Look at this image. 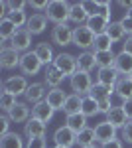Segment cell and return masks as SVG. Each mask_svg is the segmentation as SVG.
<instances>
[{
    "label": "cell",
    "mask_w": 132,
    "mask_h": 148,
    "mask_svg": "<svg viewBox=\"0 0 132 148\" xmlns=\"http://www.w3.org/2000/svg\"><path fill=\"white\" fill-rule=\"evenodd\" d=\"M109 24H110V18H107L105 14H95V16H91V18L87 20V26L93 30V34H95V36L107 34Z\"/></svg>",
    "instance_id": "e0dca14e"
},
{
    "label": "cell",
    "mask_w": 132,
    "mask_h": 148,
    "mask_svg": "<svg viewBox=\"0 0 132 148\" xmlns=\"http://www.w3.org/2000/svg\"><path fill=\"white\" fill-rule=\"evenodd\" d=\"M53 65L59 69L65 77H73V75L79 71V67H77V57L71 56V53H59V56L55 57Z\"/></svg>",
    "instance_id": "5b68a950"
},
{
    "label": "cell",
    "mask_w": 132,
    "mask_h": 148,
    "mask_svg": "<svg viewBox=\"0 0 132 148\" xmlns=\"http://www.w3.org/2000/svg\"><path fill=\"white\" fill-rule=\"evenodd\" d=\"M97 142V136H95V128H91V126H87L85 130H81L77 134V144L81 148H87V146H93Z\"/></svg>",
    "instance_id": "d6a6232c"
},
{
    "label": "cell",
    "mask_w": 132,
    "mask_h": 148,
    "mask_svg": "<svg viewBox=\"0 0 132 148\" xmlns=\"http://www.w3.org/2000/svg\"><path fill=\"white\" fill-rule=\"evenodd\" d=\"M89 20V12L85 8L83 2H75L71 4V14H69V22H73L75 26H83Z\"/></svg>",
    "instance_id": "ffe728a7"
},
{
    "label": "cell",
    "mask_w": 132,
    "mask_h": 148,
    "mask_svg": "<svg viewBox=\"0 0 132 148\" xmlns=\"http://www.w3.org/2000/svg\"><path fill=\"white\" fill-rule=\"evenodd\" d=\"M28 6H32V8H34V10H47V6H49V2H34V0H32V2H28Z\"/></svg>",
    "instance_id": "f6af8a7d"
},
{
    "label": "cell",
    "mask_w": 132,
    "mask_h": 148,
    "mask_svg": "<svg viewBox=\"0 0 132 148\" xmlns=\"http://www.w3.org/2000/svg\"><path fill=\"white\" fill-rule=\"evenodd\" d=\"M34 53L38 56V59L44 63L45 67H47V65H53L55 56H53V49H51V46H49L47 42H40L38 46L34 47Z\"/></svg>",
    "instance_id": "ac0fdd59"
},
{
    "label": "cell",
    "mask_w": 132,
    "mask_h": 148,
    "mask_svg": "<svg viewBox=\"0 0 132 148\" xmlns=\"http://www.w3.org/2000/svg\"><path fill=\"white\" fill-rule=\"evenodd\" d=\"M81 107H83V97H79L75 93H71L65 101V107H63V113L69 116V114H77L81 113Z\"/></svg>",
    "instance_id": "f546056e"
},
{
    "label": "cell",
    "mask_w": 132,
    "mask_h": 148,
    "mask_svg": "<svg viewBox=\"0 0 132 148\" xmlns=\"http://www.w3.org/2000/svg\"><path fill=\"white\" fill-rule=\"evenodd\" d=\"M101 148H122V140L120 138H114V140H110L107 144H103Z\"/></svg>",
    "instance_id": "7dc6e473"
},
{
    "label": "cell",
    "mask_w": 132,
    "mask_h": 148,
    "mask_svg": "<svg viewBox=\"0 0 132 148\" xmlns=\"http://www.w3.org/2000/svg\"><path fill=\"white\" fill-rule=\"evenodd\" d=\"M53 148H63V146H53Z\"/></svg>",
    "instance_id": "f907efd6"
},
{
    "label": "cell",
    "mask_w": 132,
    "mask_h": 148,
    "mask_svg": "<svg viewBox=\"0 0 132 148\" xmlns=\"http://www.w3.org/2000/svg\"><path fill=\"white\" fill-rule=\"evenodd\" d=\"M95 53V61H97V67L105 69V67H114V61H116V56L110 51H93Z\"/></svg>",
    "instance_id": "f1b7e54d"
},
{
    "label": "cell",
    "mask_w": 132,
    "mask_h": 148,
    "mask_svg": "<svg viewBox=\"0 0 132 148\" xmlns=\"http://www.w3.org/2000/svg\"><path fill=\"white\" fill-rule=\"evenodd\" d=\"M30 46H32V34L26 30V28H20L16 34H14V38L10 40V47L12 49H16L18 53L20 51H28L30 49Z\"/></svg>",
    "instance_id": "9c48e42d"
},
{
    "label": "cell",
    "mask_w": 132,
    "mask_h": 148,
    "mask_svg": "<svg viewBox=\"0 0 132 148\" xmlns=\"http://www.w3.org/2000/svg\"><path fill=\"white\" fill-rule=\"evenodd\" d=\"M69 87L71 91L79 95V97H87L91 93V87H93V79H91V73H85V71H77L73 77H69Z\"/></svg>",
    "instance_id": "7a4b0ae2"
},
{
    "label": "cell",
    "mask_w": 132,
    "mask_h": 148,
    "mask_svg": "<svg viewBox=\"0 0 132 148\" xmlns=\"http://www.w3.org/2000/svg\"><path fill=\"white\" fill-rule=\"evenodd\" d=\"M0 148H26L24 146V138L18 132H8L4 136H0Z\"/></svg>",
    "instance_id": "4316f807"
},
{
    "label": "cell",
    "mask_w": 132,
    "mask_h": 148,
    "mask_svg": "<svg viewBox=\"0 0 132 148\" xmlns=\"http://www.w3.org/2000/svg\"><path fill=\"white\" fill-rule=\"evenodd\" d=\"M107 123H110L114 128H120V130L126 126L128 116H126V113H124V109H122L120 105L118 107H112L109 113H107Z\"/></svg>",
    "instance_id": "9a60e30c"
},
{
    "label": "cell",
    "mask_w": 132,
    "mask_h": 148,
    "mask_svg": "<svg viewBox=\"0 0 132 148\" xmlns=\"http://www.w3.org/2000/svg\"><path fill=\"white\" fill-rule=\"evenodd\" d=\"M44 14H45V18H47L49 22H53L55 26L67 24L69 14H71V4H69L67 0H51L49 6H47V10H45Z\"/></svg>",
    "instance_id": "6da1fadb"
},
{
    "label": "cell",
    "mask_w": 132,
    "mask_h": 148,
    "mask_svg": "<svg viewBox=\"0 0 132 148\" xmlns=\"http://www.w3.org/2000/svg\"><path fill=\"white\" fill-rule=\"evenodd\" d=\"M8 18L16 24V28H18V30H20L22 26H26L28 20H30V18L26 16V12H24V10H10V12H8Z\"/></svg>",
    "instance_id": "74e56055"
},
{
    "label": "cell",
    "mask_w": 132,
    "mask_h": 148,
    "mask_svg": "<svg viewBox=\"0 0 132 148\" xmlns=\"http://www.w3.org/2000/svg\"><path fill=\"white\" fill-rule=\"evenodd\" d=\"M118 22L122 24V28H124V32L128 36H132V18H128V16H122Z\"/></svg>",
    "instance_id": "7bdbcfd3"
},
{
    "label": "cell",
    "mask_w": 132,
    "mask_h": 148,
    "mask_svg": "<svg viewBox=\"0 0 132 148\" xmlns=\"http://www.w3.org/2000/svg\"><path fill=\"white\" fill-rule=\"evenodd\" d=\"M16 32H18V28H16V24L12 22L10 18L0 20V38H2V42H8V40H12Z\"/></svg>",
    "instance_id": "1f68e13d"
},
{
    "label": "cell",
    "mask_w": 132,
    "mask_h": 148,
    "mask_svg": "<svg viewBox=\"0 0 132 148\" xmlns=\"http://www.w3.org/2000/svg\"><path fill=\"white\" fill-rule=\"evenodd\" d=\"M95 38H97V36L93 34V30L89 28L87 24L73 28V46L81 47V49H85V51H89V47H93Z\"/></svg>",
    "instance_id": "3957f363"
},
{
    "label": "cell",
    "mask_w": 132,
    "mask_h": 148,
    "mask_svg": "<svg viewBox=\"0 0 132 148\" xmlns=\"http://www.w3.org/2000/svg\"><path fill=\"white\" fill-rule=\"evenodd\" d=\"M45 28H47V18H45L44 12H38V14H32L30 20L26 24V30L30 32L32 36H38V34H44Z\"/></svg>",
    "instance_id": "7c38bea8"
},
{
    "label": "cell",
    "mask_w": 132,
    "mask_h": 148,
    "mask_svg": "<svg viewBox=\"0 0 132 148\" xmlns=\"http://www.w3.org/2000/svg\"><path fill=\"white\" fill-rule=\"evenodd\" d=\"M65 125L71 128V130H75V132H81V130H85L87 128V116L83 113H77V114H69L65 119Z\"/></svg>",
    "instance_id": "83f0119b"
},
{
    "label": "cell",
    "mask_w": 132,
    "mask_h": 148,
    "mask_svg": "<svg viewBox=\"0 0 132 148\" xmlns=\"http://www.w3.org/2000/svg\"><path fill=\"white\" fill-rule=\"evenodd\" d=\"M26 148H47V144H45V136H42V138H32V140H28Z\"/></svg>",
    "instance_id": "60d3db41"
},
{
    "label": "cell",
    "mask_w": 132,
    "mask_h": 148,
    "mask_svg": "<svg viewBox=\"0 0 132 148\" xmlns=\"http://www.w3.org/2000/svg\"><path fill=\"white\" fill-rule=\"evenodd\" d=\"M16 105H18V101H16V97H14V95H10V93H4V91H2V95H0V109H2L4 113L8 114L12 109L16 107Z\"/></svg>",
    "instance_id": "8d00e7d4"
},
{
    "label": "cell",
    "mask_w": 132,
    "mask_h": 148,
    "mask_svg": "<svg viewBox=\"0 0 132 148\" xmlns=\"http://www.w3.org/2000/svg\"><path fill=\"white\" fill-rule=\"evenodd\" d=\"M30 113H32V111H30V107H28L26 103H18L10 113H8V116H10L12 123H24V125H26V123L30 121Z\"/></svg>",
    "instance_id": "cb8c5ba5"
},
{
    "label": "cell",
    "mask_w": 132,
    "mask_h": 148,
    "mask_svg": "<svg viewBox=\"0 0 132 148\" xmlns=\"http://www.w3.org/2000/svg\"><path fill=\"white\" fill-rule=\"evenodd\" d=\"M20 59H22V56L12 47L10 49H0V67L2 69L20 67Z\"/></svg>",
    "instance_id": "4fadbf2b"
},
{
    "label": "cell",
    "mask_w": 132,
    "mask_h": 148,
    "mask_svg": "<svg viewBox=\"0 0 132 148\" xmlns=\"http://www.w3.org/2000/svg\"><path fill=\"white\" fill-rule=\"evenodd\" d=\"M122 140H126L128 144H132V121H128L126 126L122 128Z\"/></svg>",
    "instance_id": "b9f144b4"
},
{
    "label": "cell",
    "mask_w": 132,
    "mask_h": 148,
    "mask_svg": "<svg viewBox=\"0 0 132 148\" xmlns=\"http://www.w3.org/2000/svg\"><path fill=\"white\" fill-rule=\"evenodd\" d=\"M130 79H132V75H130Z\"/></svg>",
    "instance_id": "816d5d0a"
},
{
    "label": "cell",
    "mask_w": 132,
    "mask_h": 148,
    "mask_svg": "<svg viewBox=\"0 0 132 148\" xmlns=\"http://www.w3.org/2000/svg\"><path fill=\"white\" fill-rule=\"evenodd\" d=\"M122 109H124V113H126V116H128V121H132V99H128V101H124L120 105Z\"/></svg>",
    "instance_id": "bcb514c9"
},
{
    "label": "cell",
    "mask_w": 132,
    "mask_h": 148,
    "mask_svg": "<svg viewBox=\"0 0 132 148\" xmlns=\"http://www.w3.org/2000/svg\"><path fill=\"white\" fill-rule=\"evenodd\" d=\"M110 49H112V40L109 38V34H99L95 38L93 51H110Z\"/></svg>",
    "instance_id": "e575fe53"
},
{
    "label": "cell",
    "mask_w": 132,
    "mask_h": 148,
    "mask_svg": "<svg viewBox=\"0 0 132 148\" xmlns=\"http://www.w3.org/2000/svg\"><path fill=\"white\" fill-rule=\"evenodd\" d=\"M51 42L55 46H71L73 44V28H69V24H59L51 30Z\"/></svg>",
    "instance_id": "52a82bcc"
},
{
    "label": "cell",
    "mask_w": 132,
    "mask_h": 148,
    "mask_svg": "<svg viewBox=\"0 0 132 148\" xmlns=\"http://www.w3.org/2000/svg\"><path fill=\"white\" fill-rule=\"evenodd\" d=\"M10 116H8V114H2V116H0V136H4V134H8V132H10V130H8V128H10Z\"/></svg>",
    "instance_id": "f35d334b"
},
{
    "label": "cell",
    "mask_w": 132,
    "mask_h": 148,
    "mask_svg": "<svg viewBox=\"0 0 132 148\" xmlns=\"http://www.w3.org/2000/svg\"><path fill=\"white\" fill-rule=\"evenodd\" d=\"M122 51H126V53H130V56H132V36H128L126 42L122 44Z\"/></svg>",
    "instance_id": "c3c4849f"
},
{
    "label": "cell",
    "mask_w": 132,
    "mask_h": 148,
    "mask_svg": "<svg viewBox=\"0 0 132 148\" xmlns=\"http://www.w3.org/2000/svg\"><path fill=\"white\" fill-rule=\"evenodd\" d=\"M24 97H26V101H28V103H34V105L45 101V97H47L45 83H32V85L28 87V91H26Z\"/></svg>",
    "instance_id": "5bb4252c"
},
{
    "label": "cell",
    "mask_w": 132,
    "mask_h": 148,
    "mask_svg": "<svg viewBox=\"0 0 132 148\" xmlns=\"http://www.w3.org/2000/svg\"><path fill=\"white\" fill-rule=\"evenodd\" d=\"M95 136H97V142L103 146V144H107V142L116 138V128L110 125V123L103 121V123H99V125L95 126Z\"/></svg>",
    "instance_id": "30bf717a"
},
{
    "label": "cell",
    "mask_w": 132,
    "mask_h": 148,
    "mask_svg": "<svg viewBox=\"0 0 132 148\" xmlns=\"http://www.w3.org/2000/svg\"><path fill=\"white\" fill-rule=\"evenodd\" d=\"M93 99H107V97H112L114 95V87H109V85H103V83H93V87H91V93H89Z\"/></svg>",
    "instance_id": "4dcf8cb0"
},
{
    "label": "cell",
    "mask_w": 132,
    "mask_h": 148,
    "mask_svg": "<svg viewBox=\"0 0 132 148\" xmlns=\"http://www.w3.org/2000/svg\"><path fill=\"white\" fill-rule=\"evenodd\" d=\"M65 79V75L59 71V69L55 67V65H47L45 67V75H44V81L47 87H51V89H57L61 83Z\"/></svg>",
    "instance_id": "7402d4cb"
},
{
    "label": "cell",
    "mask_w": 132,
    "mask_h": 148,
    "mask_svg": "<svg viewBox=\"0 0 132 148\" xmlns=\"http://www.w3.org/2000/svg\"><path fill=\"white\" fill-rule=\"evenodd\" d=\"M87 148H101V146H95V144H93V146H87Z\"/></svg>",
    "instance_id": "681fc988"
},
{
    "label": "cell",
    "mask_w": 132,
    "mask_h": 148,
    "mask_svg": "<svg viewBox=\"0 0 132 148\" xmlns=\"http://www.w3.org/2000/svg\"><path fill=\"white\" fill-rule=\"evenodd\" d=\"M120 77L122 75L114 67H105V69H99V73H97V83L109 85V87H116V83H118Z\"/></svg>",
    "instance_id": "d6986e66"
},
{
    "label": "cell",
    "mask_w": 132,
    "mask_h": 148,
    "mask_svg": "<svg viewBox=\"0 0 132 148\" xmlns=\"http://www.w3.org/2000/svg\"><path fill=\"white\" fill-rule=\"evenodd\" d=\"M28 79H26V75H12L8 79L2 81V91L4 93H10L14 97H18V95H26L28 91Z\"/></svg>",
    "instance_id": "277c9868"
},
{
    "label": "cell",
    "mask_w": 132,
    "mask_h": 148,
    "mask_svg": "<svg viewBox=\"0 0 132 148\" xmlns=\"http://www.w3.org/2000/svg\"><path fill=\"white\" fill-rule=\"evenodd\" d=\"M81 113L85 114V116H95V114H99V103H97V99H93L91 95H87V97H83V107H81Z\"/></svg>",
    "instance_id": "836d02e7"
},
{
    "label": "cell",
    "mask_w": 132,
    "mask_h": 148,
    "mask_svg": "<svg viewBox=\"0 0 132 148\" xmlns=\"http://www.w3.org/2000/svg\"><path fill=\"white\" fill-rule=\"evenodd\" d=\"M53 113L55 111L45 101H42V103H38V105L32 107V119H38V121H42V123H49V121L53 119Z\"/></svg>",
    "instance_id": "603a6c76"
},
{
    "label": "cell",
    "mask_w": 132,
    "mask_h": 148,
    "mask_svg": "<svg viewBox=\"0 0 132 148\" xmlns=\"http://www.w3.org/2000/svg\"><path fill=\"white\" fill-rule=\"evenodd\" d=\"M97 6H99V14H105L107 18H110V2H97Z\"/></svg>",
    "instance_id": "ee69618b"
},
{
    "label": "cell",
    "mask_w": 132,
    "mask_h": 148,
    "mask_svg": "<svg viewBox=\"0 0 132 148\" xmlns=\"http://www.w3.org/2000/svg\"><path fill=\"white\" fill-rule=\"evenodd\" d=\"M24 134L28 136V140L45 136V123L38 121V119H30V121L24 125Z\"/></svg>",
    "instance_id": "2e32d148"
},
{
    "label": "cell",
    "mask_w": 132,
    "mask_h": 148,
    "mask_svg": "<svg viewBox=\"0 0 132 148\" xmlns=\"http://www.w3.org/2000/svg\"><path fill=\"white\" fill-rule=\"evenodd\" d=\"M99 103V111L101 113H109L110 109H112V107H114V105H112V99H110V97H107V99H101V101H97Z\"/></svg>",
    "instance_id": "ab89813d"
},
{
    "label": "cell",
    "mask_w": 132,
    "mask_h": 148,
    "mask_svg": "<svg viewBox=\"0 0 132 148\" xmlns=\"http://www.w3.org/2000/svg\"><path fill=\"white\" fill-rule=\"evenodd\" d=\"M114 69L120 73L122 77H130L132 75V56L130 53L120 51L116 56V61H114Z\"/></svg>",
    "instance_id": "44dd1931"
},
{
    "label": "cell",
    "mask_w": 132,
    "mask_h": 148,
    "mask_svg": "<svg viewBox=\"0 0 132 148\" xmlns=\"http://www.w3.org/2000/svg\"><path fill=\"white\" fill-rule=\"evenodd\" d=\"M53 142H55V146L71 148V146L77 144V132L71 130L67 125H63V126H59V128L53 132Z\"/></svg>",
    "instance_id": "8992f818"
},
{
    "label": "cell",
    "mask_w": 132,
    "mask_h": 148,
    "mask_svg": "<svg viewBox=\"0 0 132 148\" xmlns=\"http://www.w3.org/2000/svg\"><path fill=\"white\" fill-rule=\"evenodd\" d=\"M114 95L120 97L122 103L132 99V79L130 77H120V79H118L116 87H114Z\"/></svg>",
    "instance_id": "d4e9b609"
},
{
    "label": "cell",
    "mask_w": 132,
    "mask_h": 148,
    "mask_svg": "<svg viewBox=\"0 0 132 148\" xmlns=\"http://www.w3.org/2000/svg\"><path fill=\"white\" fill-rule=\"evenodd\" d=\"M107 34H109V38L112 40V44L114 42H120V40H124V28H122L120 22H110L109 24V30H107Z\"/></svg>",
    "instance_id": "d590c367"
},
{
    "label": "cell",
    "mask_w": 132,
    "mask_h": 148,
    "mask_svg": "<svg viewBox=\"0 0 132 148\" xmlns=\"http://www.w3.org/2000/svg\"><path fill=\"white\" fill-rule=\"evenodd\" d=\"M42 61L38 59V56L34 51H26L22 53V59H20V69H22L24 75H38L42 71Z\"/></svg>",
    "instance_id": "ba28073f"
},
{
    "label": "cell",
    "mask_w": 132,
    "mask_h": 148,
    "mask_svg": "<svg viewBox=\"0 0 132 148\" xmlns=\"http://www.w3.org/2000/svg\"><path fill=\"white\" fill-rule=\"evenodd\" d=\"M67 97H69V95H67L61 87H57V89H49V91H47V97H45V103H47L53 111H63Z\"/></svg>",
    "instance_id": "8fae6325"
},
{
    "label": "cell",
    "mask_w": 132,
    "mask_h": 148,
    "mask_svg": "<svg viewBox=\"0 0 132 148\" xmlns=\"http://www.w3.org/2000/svg\"><path fill=\"white\" fill-rule=\"evenodd\" d=\"M77 67H79V71L91 73L93 69L97 67L95 53H93V51H83V53H79V57H77Z\"/></svg>",
    "instance_id": "484cf974"
}]
</instances>
